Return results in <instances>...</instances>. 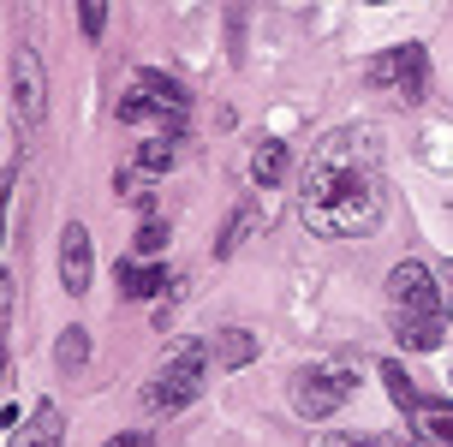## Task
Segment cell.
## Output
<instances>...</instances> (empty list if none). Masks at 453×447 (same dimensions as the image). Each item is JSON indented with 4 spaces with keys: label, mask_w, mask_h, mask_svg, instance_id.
Returning a JSON list of instances; mask_svg holds the SVG:
<instances>
[{
    "label": "cell",
    "mask_w": 453,
    "mask_h": 447,
    "mask_svg": "<svg viewBox=\"0 0 453 447\" xmlns=\"http://www.w3.org/2000/svg\"><path fill=\"white\" fill-rule=\"evenodd\" d=\"M448 381H453V376H448Z\"/></svg>",
    "instance_id": "cell-24"
},
{
    "label": "cell",
    "mask_w": 453,
    "mask_h": 447,
    "mask_svg": "<svg viewBox=\"0 0 453 447\" xmlns=\"http://www.w3.org/2000/svg\"><path fill=\"white\" fill-rule=\"evenodd\" d=\"M161 250H167V227L143 221V227H137V257H161Z\"/></svg>",
    "instance_id": "cell-18"
},
{
    "label": "cell",
    "mask_w": 453,
    "mask_h": 447,
    "mask_svg": "<svg viewBox=\"0 0 453 447\" xmlns=\"http://www.w3.org/2000/svg\"><path fill=\"white\" fill-rule=\"evenodd\" d=\"M78 24H84V42H102V30H108V0H78Z\"/></svg>",
    "instance_id": "cell-17"
},
{
    "label": "cell",
    "mask_w": 453,
    "mask_h": 447,
    "mask_svg": "<svg viewBox=\"0 0 453 447\" xmlns=\"http://www.w3.org/2000/svg\"><path fill=\"white\" fill-rule=\"evenodd\" d=\"M90 274H96L90 233H84L78 221H66V233H60V287L78 298V292H90Z\"/></svg>",
    "instance_id": "cell-7"
},
{
    "label": "cell",
    "mask_w": 453,
    "mask_h": 447,
    "mask_svg": "<svg viewBox=\"0 0 453 447\" xmlns=\"http://www.w3.org/2000/svg\"><path fill=\"white\" fill-rule=\"evenodd\" d=\"M209 340L185 335L180 346H167V358L156 364V376H150V388H143V405L150 412H185V405L197 400L209 388Z\"/></svg>",
    "instance_id": "cell-3"
},
{
    "label": "cell",
    "mask_w": 453,
    "mask_h": 447,
    "mask_svg": "<svg viewBox=\"0 0 453 447\" xmlns=\"http://www.w3.org/2000/svg\"><path fill=\"white\" fill-rule=\"evenodd\" d=\"M113 281H119V298H156L161 287H167V268H156V263H126L113 268Z\"/></svg>",
    "instance_id": "cell-9"
},
{
    "label": "cell",
    "mask_w": 453,
    "mask_h": 447,
    "mask_svg": "<svg viewBox=\"0 0 453 447\" xmlns=\"http://www.w3.org/2000/svg\"><path fill=\"white\" fill-rule=\"evenodd\" d=\"M358 394V370H346V364H311V370H298L293 376V412L298 418H334L340 405Z\"/></svg>",
    "instance_id": "cell-5"
},
{
    "label": "cell",
    "mask_w": 453,
    "mask_h": 447,
    "mask_svg": "<svg viewBox=\"0 0 453 447\" xmlns=\"http://www.w3.org/2000/svg\"><path fill=\"white\" fill-rule=\"evenodd\" d=\"M257 227H263V209H257V203H245V209H239V215L226 221V233L215 239V257H233V250L245 245V239L257 233Z\"/></svg>",
    "instance_id": "cell-14"
},
{
    "label": "cell",
    "mask_w": 453,
    "mask_h": 447,
    "mask_svg": "<svg viewBox=\"0 0 453 447\" xmlns=\"http://www.w3.org/2000/svg\"><path fill=\"white\" fill-rule=\"evenodd\" d=\"M12 108L24 119H42L48 113V84H42V60L30 48H12Z\"/></svg>",
    "instance_id": "cell-6"
},
{
    "label": "cell",
    "mask_w": 453,
    "mask_h": 447,
    "mask_svg": "<svg viewBox=\"0 0 453 447\" xmlns=\"http://www.w3.org/2000/svg\"><path fill=\"white\" fill-rule=\"evenodd\" d=\"M66 442V418H60V405H36V418L12 435V447H60Z\"/></svg>",
    "instance_id": "cell-10"
},
{
    "label": "cell",
    "mask_w": 453,
    "mask_h": 447,
    "mask_svg": "<svg viewBox=\"0 0 453 447\" xmlns=\"http://www.w3.org/2000/svg\"><path fill=\"white\" fill-rule=\"evenodd\" d=\"M54 358H60V370H78V364L90 358V335H84V328H66L60 346H54Z\"/></svg>",
    "instance_id": "cell-16"
},
{
    "label": "cell",
    "mask_w": 453,
    "mask_h": 447,
    "mask_svg": "<svg viewBox=\"0 0 453 447\" xmlns=\"http://www.w3.org/2000/svg\"><path fill=\"white\" fill-rule=\"evenodd\" d=\"M382 381H388V394H394V405H400V412H411V405H418V388H411V376L394 364V358L382 364Z\"/></svg>",
    "instance_id": "cell-15"
},
{
    "label": "cell",
    "mask_w": 453,
    "mask_h": 447,
    "mask_svg": "<svg viewBox=\"0 0 453 447\" xmlns=\"http://www.w3.org/2000/svg\"><path fill=\"white\" fill-rule=\"evenodd\" d=\"M364 84L394 96V102H424V96H430V54L418 42L388 48V54H376V60L364 66Z\"/></svg>",
    "instance_id": "cell-4"
},
{
    "label": "cell",
    "mask_w": 453,
    "mask_h": 447,
    "mask_svg": "<svg viewBox=\"0 0 453 447\" xmlns=\"http://www.w3.org/2000/svg\"><path fill=\"white\" fill-rule=\"evenodd\" d=\"M287 173H293V156H287V143H280V137H263V143L250 150V185H257V191H274V185H280Z\"/></svg>",
    "instance_id": "cell-8"
},
{
    "label": "cell",
    "mask_w": 453,
    "mask_h": 447,
    "mask_svg": "<svg viewBox=\"0 0 453 447\" xmlns=\"http://www.w3.org/2000/svg\"><path fill=\"white\" fill-rule=\"evenodd\" d=\"M102 447H156V435H143V429H119V435L102 442Z\"/></svg>",
    "instance_id": "cell-20"
},
{
    "label": "cell",
    "mask_w": 453,
    "mask_h": 447,
    "mask_svg": "<svg viewBox=\"0 0 453 447\" xmlns=\"http://www.w3.org/2000/svg\"><path fill=\"white\" fill-rule=\"evenodd\" d=\"M441 292H448V328H453V263H441Z\"/></svg>",
    "instance_id": "cell-21"
},
{
    "label": "cell",
    "mask_w": 453,
    "mask_h": 447,
    "mask_svg": "<svg viewBox=\"0 0 453 447\" xmlns=\"http://www.w3.org/2000/svg\"><path fill=\"white\" fill-rule=\"evenodd\" d=\"M137 84L150 89V96H156L167 113H191V96H185L180 78H167V72H150V66H143V72H137Z\"/></svg>",
    "instance_id": "cell-13"
},
{
    "label": "cell",
    "mask_w": 453,
    "mask_h": 447,
    "mask_svg": "<svg viewBox=\"0 0 453 447\" xmlns=\"http://www.w3.org/2000/svg\"><path fill=\"white\" fill-rule=\"evenodd\" d=\"M388 447H424V442H388Z\"/></svg>",
    "instance_id": "cell-22"
},
{
    "label": "cell",
    "mask_w": 453,
    "mask_h": 447,
    "mask_svg": "<svg viewBox=\"0 0 453 447\" xmlns=\"http://www.w3.org/2000/svg\"><path fill=\"white\" fill-rule=\"evenodd\" d=\"M250 358H257V335L250 328H221L215 335V364L221 370H245Z\"/></svg>",
    "instance_id": "cell-12"
},
{
    "label": "cell",
    "mask_w": 453,
    "mask_h": 447,
    "mask_svg": "<svg viewBox=\"0 0 453 447\" xmlns=\"http://www.w3.org/2000/svg\"><path fill=\"white\" fill-rule=\"evenodd\" d=\"M382 215V143L370 126H334L298 167V221L317 239H364Z\"/></svg>",
    "instance_id": "cell-1"
},
{
    "label": "cell",
    "mask_w": 453,
    "mask_h": 447,
    "mask_svg": "<svg viewBox=\"0 0 453 447\" xmlns=\"http://www.w3.org/2000/svg\"><path fill=\"white\" fill-rule=\"evenodd\" d=\"M388 322H394V340L406 352H435L441 335H448V292H441V268L406 263L388 268Z\"/></svg>",
    "instance_id": "cell-2"
},
{
    "label": "cell",
    "mask_w": 453,
    "mask_h": 447,
    "mask_svg": "<svg viewBox=\"0 0 453 447\" xmlns=\"http://www.w3.org/2000/svg\"><path fill=\"white\" fill-rule=\"evenodd\" d=\"M370 6H394V0H370Z\"/></svg>",
    "instance_id": "cell-23"
},
{
    "label": "cell",
    "mask_w": 453,
    "mask_h": 447,
    "mask_svg": "<svg viewBox=\"0 0 453 447\" xmlns=\"http://www.w3.org/2000/svg\"><path fill=\"white\" fill-rule=\"evenodd\" d=\"M411 424H418V435H424V442L453 447V405L448 400H418V405H411Z\"/></svg>",
    "instance_id": "cell-11"
},
{
    "label": "cell",
    "mask_w": 453,
    "mask_h": 447,
    "mask_svg": "<svg viewBox=\"0 0 453 447\" xmlns=\"http://www.w3.org/2000/svg\"><path fill=\"white\" fill-rule=\"evenodd\" d=\"M311 447H382L376 435H358V429H328V435H317Z\"/></svg>",
    "instance_id": "cell-19"
}]
</instances>
